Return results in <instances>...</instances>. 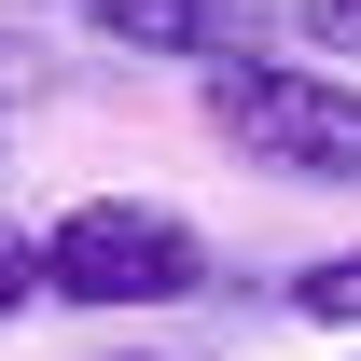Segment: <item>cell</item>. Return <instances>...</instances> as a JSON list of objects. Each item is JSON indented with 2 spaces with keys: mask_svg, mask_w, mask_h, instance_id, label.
Masks as SVG:
<instances>
[{
  "mask_svg": "<svg viewBox=\"0 0 361 361\" xmlns=\"http://www.w3.org/2000/svg\"><path fill=\"white\" fill-rule=\"evenodd\" d=\"M209 97V139L264 180H306V195H361V84L319 70V56H209L195 70Z\"/></svg>",
  "mask_w": 361,
  "mask_h": 361,
  "instance_id": "1",
  "label": "cell"
},
{
  "mask_svg": "<svg viewBox=\"0 0 361 361\" xmlns=\"http://www.w3.org/2000/svg\"><path fill=\"white\" fill-rule=\"evenodd\" d=\"M42 292L56 306H180V292H209V236L167 195H70L42 223Z\"/></svg>",
  "mask_w": 361,
  "mask_h": 361,
  "instance_id": "2",
  "label": "cell"
},
{
  "mask_svg": "<svg viewBox=\"0 0 361 361\" xmlns=\"http://www.w3.org/2000/svg\"><path fill=\"white\" fill-rule=\"evenodd\" d=\"M97 42H126V56H180V70H209V56L250 42V0H70Z\"/></svg>",
  "mask_w": 361,
  "mask_h": 361,
  "instance_id": "3",
  "label": "cell"
},
{
  "mask_svg": "<svg viewBox=\"0 0 361 361\" xmlns=\"http://www.w3.org/2000/svg\"><path fill=\"white\" fill-rule=\"evenodd\" d=\"M292 319H319V334H361V250H334V264L292 278Z\"/></svg>",
  "mask_w": 361,
  "mask_h": 361,
  "instance_id": "4",
  "label": "cell"
},
{
  "mask_svg": "<svg viewBox=\"0 0 361 361\" xmlns=\"http://www.w3.org/2000/svg\"><path fill=\"white\" fill-rule=\"evenodd\" d=\"M292 42L319 70H361V0H292Z\"/></svg>",
  "mask_w": 361,
  "mask_h": 361,
  "instance_id": "5",
  "label": "cell"
},
{
  "mask_svg": "<svg viewBox=\"0 0 361 361\" xmlns=\"http://www.w3.org/2000/svg\"><path fill=\"white\" fill-rule=\"evenodd\" d=\"M28 292H42V236L0 223V319H28Z\"/></svg>",
  "mask_w": 361,
  "mask_h": 361,
  "instance_id": "6",
  "label": "cell"
},
{
  "mask_svg": "<svg viewBox=\"0 0 361 361\" xmlns=\"http://www.w3.org/2000/svg\"><path fill=\"white\" fill-rule=\"evenodd\" d=\"M28 70H42V56H28V28H0V97L28 84Z\"/></svg>",
  "mask_w": 361,
  "mask_h": 361,
  "instance_id": "7",
  "label": "cell"
}]
</instances>
